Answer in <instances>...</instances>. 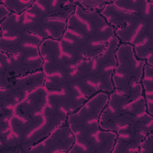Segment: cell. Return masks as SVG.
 <instances>
[{
  "label": "cell",
  "instance_id": "9c48e42d",
  "mask_svg": "<svg viewBox=\"0 0 153 153\" xmlns=\"http://www.w3.org/2000/svg\"><path fill=\"white\" fill-rule=\"evenodd\" d=\"M86 11H101L109 1H75Z\"/></svg>",
  "mask_w": 153,
  "mask_h": 153
},
{
  "label": "cell",
  "instance_id": "7a4b0ae2",
  "mask_svg": "<svg viewBox=\"0 0 153 153\" xmlns=\"http://www.w3.org/2000/svg\"><path fill=\"white\" fill-rule=\"evenodd\" d=\"M74 141L75 137L65 123L44 139L23 149L25 152H68Z\"/></svg>",
  "mask_w": 153,
  "mask_h": 153
},
{
  "label": "cell",
  "instance_id": "3957f363",
  "mask_svg": "<svg viewBox=\"0 0 153 153\" xmlns=\"http://www.w3.org/2000/svg\"><path fill=\"white\" fill-rule=\"evenodd\" d=\"M115 131L117 136L111 152H139V145L148 134L128 124L119 126Z\"/></svg>",
  "mask_w": 153,
  "mask_h": 153
},
{
  "label": "cell",
  "instance_id": "ba28073f",
  "mask_svg": "<svg viewBox=\"0 0 153 153\" xmlns=\"http://www.w3.org/2000/svg\"><path fill=\"white\" fill-rule=\"evenodd\" d=\"M152 65L145 64L141 79L143 91H153V69Z\"/></svg>",
  "mask_w": 153,
  "mask_h": 153
},
{
  "label": "cell",
  "instance_id": "8fae6325",
  "mask_svg": "<svg viewBox=\"0 0 153 153\" xmlns=\"http://www.w3.org/2000/svg\"><path fill=\"white\" fill-rule=\"evenodd\" d=\"M152 132L148 133L139 145L140 153H153Z\"/></svg>",
  "mask_w": 153,
  "mask_h": 153
},
{
  "label": "cell",
  "instance_id": "8992f818",
  "mask_svg": "<svg viewBox=\"0 0 153 153\" xmlns=\"http://www.w3.org/2000/svg\"><path fill=\"white\" fill-rule=\"evenodd\" d=\"M68 85L71 93L69 100L78 108L96 93L83 84L79 79L71 81Z\"/></svg>",
  "mask_w": 153,
  "mask_h": 153
},
{
  "label": "cell",
  "instance_id": "6da1fadb",
  "mask_svg": "<svg viewBox=\"0 0 153 153\" xmlns=\"http://www.w3.org/2000/svg\"><path fill=\"white\" fill-rule=\"evenodd\" d=\"M117 65L112 76L114 90L129 97L128 84L132 78L141 81L146 60L138 59L130 44L120 43L115 51Z\"/></svg>",
  "mask_w": 153,
  "mask_h": 153
},
{
  "label": "cell",
  "instance_id": "7c38bea8",
  "mask_svg": "<svg viewBox=\"0 0 153 153\" xmlns=\"http://www.w3.org/2000/svg\"><path fill=\"white\" fill-rule=\"evenodd\" d=\"M13 13L4 4L0 2V20L1 22L5 20L8 17H10Z\"/></svg>",
  "mask_w": 153,
  "mask_h": 153
},
{
  "label": "cell",
  "instance_id": "52a82bcc",
  "mask_svg": "<svg viewBox=\"0 0 153 153\" xmlns=\"http://www.w3.org/2000/svg\"><path fill=\"white\" fill-rule=\"evenodd\" d=\"M1 2L5 4L13 13L20 14L29 8L33 4L34 1H17V0H1Z\"/></svg>",
  "mask_w": 153,
  "mask_h": 153
},
{
  "label": "cell",
  "instance_id": "277c9868",
  "mask_svg": "<svg viewBox=\"0 0 153 153\" xmlns=\"http://www.w3.org/2000/svg\"><path fill=\"white\" fill-rule=\"evenodd\" d=\"M117 136L115 131L100 128L87 130L85 139L91 145L93 152H111Z\"/></svg>",
  "mask_w": 153,
  "mask_h": 153
},
{
  "label": "cell",
  "instance_id": "5b68a950",
  "mask_svg": "<svg viewBox=\"0 0 153 153\" xmlns=\"http://www.w3.org/2000/svg\"><path fill=\"white\" fill-rule=\"evenodd\" d=\"M45 81V75L41 70L9 79L7 87L11 90L29 93L39 87L44 86Z\"/></svg>",
  "mask_w": 153,
  "mask_h": 153
},
{
  "label": "cell",
  "instance_id": "30bf717a",
  "mask_svg": "<svg viewBox=\"0 0 153 153\" xmlns=\"http://www.w3.org/2000/svg\"><path fill=\"white\" fill-rule=\"evenodd\" d=\"M68 152L89 153L93 152L90 143L85 139H75V141Z\"/></svg>",
  "mask_w": 153,
  "mask_h": 153
}]
</instances>
